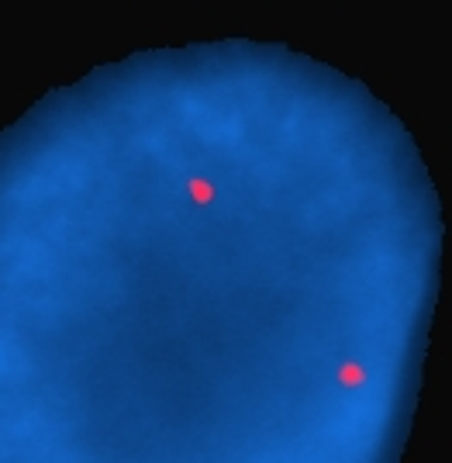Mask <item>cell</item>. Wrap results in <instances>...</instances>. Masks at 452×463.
<instances>
[{
	"instance_id": "obj_1",
	"label": "cell",
	"mask_w": 452,
	"mask_h": 463,
	"mask_svg": "<svg viewBox=\"0 0 452 463\" xmlns=\"http://www.w3.org/2000/svg\"><path fill=\"white\" fill-rule=\"evenodd\" d=\"M342 380H345L349 387H359V380H363V370H359V367H345V370H342Z\"/></svg>"
},
{
	"instance_id": "obj_2",
	"label": "cell",
	"mask_w": 452,
	"mask_h": 463,
	"mask_svg": "<svg viewBox=\"0 0 452 463\" xmlns=\"http://www.w3.org/2000/svg\"><path fill=\"white\" fill-rule=\"evenodd\" d=\"M194 194H197V197H201V201H207V197H211V194H214V190H211V187H207V183H201V180H197V183H194Z\"/></svg>"
}]
</instances>
